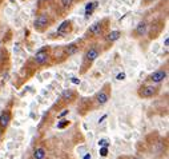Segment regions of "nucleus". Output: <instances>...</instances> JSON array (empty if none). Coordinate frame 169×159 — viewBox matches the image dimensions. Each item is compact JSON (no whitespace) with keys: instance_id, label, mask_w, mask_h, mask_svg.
Returning a JSON list of instances; mask_svg holds the SVG:
<instances>
[{"instance_id":"1","label":"nucleus","mask_w":169,"mask_h":159,"mask_svg":"<svg viewBox=\"0 0 169 159\" xmlns=\"http://www.w3.org/2000/svg\"><path fill=\"white\" fill-rule=\"evenodd\" d=\"M51 23V19H49V15L48 13H40V15L36 18L35 20V28L39 30V31H43L44 28H47Z\"/></svg>"},{"instance_id":"2","label":"nucleus","mask_w":169,"mask_h":159,"mask_svg":"<svg viewBox=\"0 0 169 159\" xmlns=\"http://www.w3.org/2000/svg\"><path fill=\"white\" fill-rule=\"evenodd\" d=\"M99 56H100V50H99L96 46H93V47H91V48H89L87 52H85L84 60H85V62H88L89 64H91V63L95 62V60H96Z\"/></svg>"},{"instance_id":"3","label":"nucleus","mask_w":169,"mask_h":159,"mask_svg":"<svg viewBox=\"0 0 169 159\" xmlns=\"http://www.w3.org/2000/svg\"><path fill=\"white\" fill-rule=\"evenodd\" d=\"M156 94H157V87L154 86H144L138 91V95L141 98H152Z\"/></svg>"},{"instance_id":"4","label":"nucleus","mask_w":169,"mask_h":159,"mask_svg":"<svg viewBox=\"0 0 169 159\" xmlns=\"http://www.w3.org/2000/svg\"><path fill=\"white\" fill-rule=\"evenodd\" d=\"M104 31V24L103 22H96L93 23L88 30V34H91L92 36H100Z\"/></svg>"},{"instance_id":"5","label":"nucleus","mask_w":169,"mask_h":159,"mask_svg":"<svg viewBox=\"0 0 169 159\" xmlns=\"http://www.w3.org/2000/svg\"><path fill=\"white\" fill-rule=\"evenodd\" d=\"M166 76H168V72H166L165 70H158L150 75L149 79L153 82V83H161L164 79H166Z\"/></svg>"},{"instance_id":"6","label":"nucleus","mask_w":169,"mask_h":159,"mask_svg":"<svg viewBox=\"0 0 169 159\" xmlns=\"http://www.w3.org/2000/svg\"><path fill=\"white\" fill-rule=\"evenodd\" d=\"M49 58V55H48V51L47 50H40L36 52L35 55V62L37 63V64H44V63L48 60Z\"/></svg>"},{"instance_id":"7","label":"nucleus","mask_w":169,"mask_h":159,"mask_svg":"<svg viewBox=\"0 0 169 159\" xmlns=\"http://www.w3.org/2000/svg\"><path fill=\"white\" fill-rule=\"evenodd\" d=\"M72 31V23L69 20H64L57 28V34L59 35H67L68 32Z\"/></svg>"},{"instance_id":"8","label":"nucleus","mask_w":169,"mask_h":159,"mask_svg":"<svg viewBox=\"0 0 169 159\" xmlns=\"http://www.w3.org/2000/svg\"><path fill=\"white\" fill-rule=\"evenodd\" d=\"M108 99H109V92L107 91V87H104L100 92L97 94L96 100H97L99 104H105V103L108 102Z\"/></svg>"},{"instance_id":"9","label":"nucleus","mask_w":169,"mask_h":159,"mask_svg":"<svg viewBox=\"0 0 169 159\" xmlns=\"http://www.w3.org/2000/svg\"><path fill=\"white\" fill-rule=\"evenodd\" d=\"M9 120H11V114L8 113V111L3 113L0 115V127L5 128L8 126V123H9Z\"/></svg>"},{"instance_id":"10","label":"nucleus","mask_w":169,"mask_h":159,"mask_svg":"<svg viewBox=\"0 0 169 159\" xmlns=\"http://www.w3.org/2000/svg\"><path fill=\"white\" fill-rule=\"evenodd\" d=\"M146 27H148V24L145 22H140L137 24V27H136V35L137 36H142L146 34Z\"/></svg>"},{"instance_id":"11","label":"nucleus","mask_w":169,"mask_h":159,"mask_svg":"<svg viewBox=\"0 0 169 159\" xmlns=\"http://www.w3.org/2000/svg\"><path fill=\"white\" fill-rule=\"evenodd\" d=\"M97 7V3L96 1H91V3H88L87 5H85V18H89V16L93 13V11L96 9Z\"/></svg>"},{"instance_id":"12","label":"nucleus","mask_w":169,"mask_h":159,"mask_svg":"<svg viewBox=\"0 0 169 159\" xmlns=\"http://www.w3.org/2000/svg\"><path fill=\"white\" fill-rule=\"evenodd\" d=\"M120 36H121V32L120 31H112V32H109L107 35V40L108 42H116V40L119 39Z\"/></svg>"},{"instance_id":"13","label":"nucleus","mask_w":169,"mask_h":159,"mask_svg":"<svg viewBox=\"0 0 169 159\" xmlns=\"http://www.w3.org/2000/svg\"><path fill=\"white\" fill-rule=\"evenodd\" d=\"M33 158L35 159H44L45 158V150L43 147H39L33 151Z\"/></svg>"},{"instance_id":"14","label":"nucleus","mask_w":169,"mask_h":159,"mask_svg":"<svg viewBox=\"0 0 169 159\" xmlns=\"http://www.w3.org/2000/svg\"><path fill=\"white\" fill-rule=\"evenodd\" d=\"M79 51V47L76 46V44H69L68 47L65 48V54L68 55V56H71V55H75Z\"/></svg>"},{"instance_id":"15","label":"nucleus","mask_w":169,"mask_h":159,"mask_svg":"<svg viewBox=\"0 0 169 159\" xmlns=\"http://www.w3.org/2000/svg\"><path fill=\"white\" fill-rule=\"evenodd\" d=\"M72 98H73V91H71V90H67V91L63 92V99L64 100H71Z\"/></svg>"},{"instance_id":"16","label":"nucleus","mask_w":169,"mask_h":159,"mask_svg":"<svg viewBox=\"0 0 169 159\" xmlns=\"http://www.w3.org/2000/svg\"><path fill=\"white\" fill-rule=\"evenodd\" d=\"M73 1H75V0H61V5L64 8H69L73 4Z\"/></svg>"},{"instance_id":"17","label":"nucleus","mask_w":169,"mask_h":159,"mask_svg":"<svg viewBox=\"0 0 169 159\" xmlns=\"http://www.w3.org/2000/svg\"><path fill=\"white\" fill-rule=\"evenodd\" d=\"M100 155L101 156H107L108 155V147H107V146L100 147Z\"/></svg>"},{"instance_id":"18","label":"nucleus","mask_w":169,"mask_h":159,"mask_svg":"<svg viewBox=\"0 0 169 159\" xmlns=\"http://www.w3.org/2000/svg\"><path fill=\"white\" fill-rule=\"evenodd\" d=\"M99 146H100V147H103V146H109V142H108L107 139H100L99 140Z\"/></svg>"},{"instance_id":"19","label":"nucleus","mask_w":169,"mask_h":159,"mask_svg":"<svg viewBox=\"0 0 169 159\" xmlns=\"http://www.w3.org/2000/svg\"><path fill=\"white\" fill-rule=\"evenodd\" d=\"M68 124H69L68 120H64V122H60V123L57 124V127H59V128H64L65 126H68Z\"/></svg>"},{"instance_id":"20","label":"nucleus","mask_w":169,"mask_h":159,"mask_svg":"<svg viewBox=\"0 0 169 159\" xmlns=\"http://www.w3.org/2000/svg\"><path fill=\"white\" fill-rule=\"evenodd\" d=\"M116 79H117V80H124V79H125V72H120V74L116 76Z\"/></svg>"},{"instance_id":"21","label":"nucleus","mask_w":169,"mask_h":159,"mask_svg":"<svg viewBox=\"0 0 169 159\" xmlns=\"http://www.w3.org/2000/svg\"><path fill=\"white\" fill-rule=\"evenodd\" d=\"M72 83H75V84H79V83H80V80H79V79H76V78H73L72 79Z\"/></svg>"},{"instance_id":"22","label":"nucleus","mask_w":169,"mask_h":159,"mask_svg":"<svg viewBox=\"0 0 169 159\" xmlns=\"http://www.w3.org/2000/svg\"><path fill=\"white\" fill-rule=\"evenodd\" d=\"M68 114V110H65V111H63L61 114H60V117H64V115H67Z\"/></svg>"},{"instance_id":"23","label":"nucleus","mask_w":169,"mask_h":159,"mask_svg":"<svg viewBox=\"0 0 169 159\" xmlns=\"http://www.w3.org/2000/svg\"><path fill=\"white\" fill-rule=\"evenodd\" d=\"M84 159H91V155H89V154H87V155L84 156Z\"/></svg>"},{"instance_id":"24","label":"nucleus","mask_w":169,"mask_h":159,"mask_svg":"<svg viewBox=\"0 0 169 159\" xmlns=\"http://www.w3.org/2000/svg\"><path fill=\"white\" fill-rule=\"evenodd\" d=\"M168 44H169V39H168V38H166V39H165V46L168 47Z\"/></svg>"},{"instance_id":"25","label":"nucleus","mask_w":169,"mask_h":159,"mask_svg":"<svg viewBox=\"0 0 169 159\" xmlns=\"http://www.w3.org/2000/svg\"><path fill=\"white\" fill-rule=\"evenodd\" d=\"M43 1H49V0H43Z\"/></svg>"},{"instance_id":"26","label":"nucleus","mask_w":169,"mask_h":159,"mask_svg":"<svg viewBox=\"0 0 169 159\" xmlns=\"http://www.w3.org/2000/svg\"><path fill=\"white\" fill-rule=\"evenodd\" d=\"M132 159H140V158H132Z\"/></svg>"},{"instance_id":"27","label":"nucleus","mask_w":169,"mask_h":159,"mask_svg":"<svg viewBox=\"0 0 169 159\" xmlns=\"http://www.w3.org/2000/svg\"><path fill=\"white\" fill-rule=\"evenodd\" d=\"M145 1H150V0H145Z\"/></svg>"}]
</instances>
